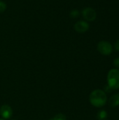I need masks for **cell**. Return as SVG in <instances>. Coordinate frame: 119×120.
Returning a JSON list of instances; mask_svg holds the SVG:
<instances>
[{"label":"cell","mask_w":119,"mask_h":120,"mask_svg":"<svg viewBox=\"0 0 119 120\" xmlns=\"http://www.w3.org/2000/svg\"><path fill=\"white\" fill-rule=\"evenodd\" d=\"M50 120H67V117L64 114L60 113L56 115L53 118L50 119Z\"/></svg>","instance_id":"9"},{"label":"cell","mask_w":119,"mask_h":120,"mask_svg":"<svg viewBox=\"0 0 119 120\" xmlns=\"http://www.w3.org/2000/svg\"><path fill=\"white\" fill-rule=\"evenodd\" d=\"M79 12L78 10H76V9L72 10V11H71V13H70V16H71L72 18H75L79 17Z\"/></svg>","instance_id":"10"},{"label":"cell","mask_w":119,"mask_h":120,"mask_svg":"<svg viewBox=\"0 0 119 120\" xmlns=\"http://www.w3.org/2000/svg\"><path fill=\"white\" fill-rule=\"evenodd\" d=\"M0 120H4V119H1V118H0Z\"/></svg>","instance_id":"15"},{"label":"cell","mask_w":119,"mask_h":120,"mask_svg":"<svg viewBox=\"0 0 119 120\" xmlns=\"http://www.w3.org/2000/svg\"><path fill=\"white\" fill-rule=\"evenodd\" d=\"M107 118V112L105 110H100L97 115V120H106Z\"/></svg>","instance_id":"8"},{"label":"cell","mask_w":119,"mask_h":120,"mask_svg":"<svg viewBox=\"0 0 119 120\" xmlns=\"http://www.w3.org/2000/svg\"><path fill=\"white\" fill-rule=\"evenodd\" d=\"M109 104L112 108H115L119 105V94H116L110 98Z\"/></svg>","instance_id":"7"},{"label":"cell","mask_w":119,"mask_h":120,"mask_svg":"<svg viewBox=\"0 0 119 120\" xmlns=\"http://www.w3.org/2000/svg\"><path fill=\"white\" fill-rule=\"evenodd\" d=\"M89 24L83 20L78 21L74 25V30L79 33H84L89 29Z\"/></svg>","instance_id":"5"},{"label":"cell","mask_w":119,"mask_h":120,"mask_svg":"<svg viewBox=\"0 0 119 120\" xmlns=\"http://www.w3.org/2000/svg\"><path fill=\"white\" fill-rule=\"evenodd\" d=\"M97 50L101 54L108 56L112 53L113 47L109 42L107 41H101L97 44Z\"/></svg>","instance_id":"3"},{"label":"cell","mask_w":119,"mask_h":120,"mask_svg":"<svg viewBox=\"0 0 119 120\" xmlns=\"http://www.w3.org/2000/svg\"><path fill=\"white\" fill-rule=\"evenodd\" d=\"M108 86L112 90H117L119 89V70L114 68L109 70L107 75Z\"/></svg>","instance_id":"2"},{"label":"cell","mask_w":119,"mask_h":120,"mask_svg":"<svg viewBox=\"0 0 119 120\" xmlns=\"http://www.w3.org/2000/svg\"><path fill=\"white\" fill-rule=\"evenodd\" d=\"M82 15H83V17L84 18V19L89 22L95 20L97 17L95 11L93 8H90V7L84 8L82 11Z\"/></svg>","instance_id":"4"},{"label":"cell","mask_w":119,"mask_h":120,"mask_svg":"<svg viewBox=\"0 0 119 120\" xmlns=\"http://www.w3.org/2000/svg\"><path fill=\"white\" fill-rule=\"evenodd\" d=\"M114 65L116 67V69H119V58H116V59H114Z\"/></svg>","instance_id":"12"},{"label":"cell","mask_w":119,"mask_h":120,"mask_svg":"<svg viewBox=\"0 0 119 120\" xmlns=\"http://www.w3.org/2000/svg\"><path fill=\"white\" fill-rule=\"evenodd\" d=\"M89 101L91 105L96 108H102L106 105L107 101V94L102 89H96L91 92Z\"/></svg>","instance_id":"1"},{"label":"cell","mask_w":119,"mask_h":120,"mask_svg":"<svg viewBox=\"0 0 119 120\" xmlns=\"http://www.w3.org/2000/svg\"></svg>","instance_id":"16"},{"label":"cell","mask_w":119,"mask_h":120,"mask_svg":"<svg viewBox=\"0 0 119 120\" xmlns=\"http://www.w3.org/2000/svg\"><path fill=\"white\" fill-rule=\"evenodd\" d=\"M0 115L4 119H10L13 115V110L9 105H3L0 108Z\"/></svg>","instance_id":"6"},{"label":"cell","mask_w":119,"mask_h":120,"mask_svg":"<svg viewBox=\"0 0 119 120\" xmlns=\"http://www.w3.org/2000/svg\"><path fill=\"white\" fill-rule=\"evenodd\" d=\"M112 91V89H111L108 85H107V86L105 87V91H105V93H106V92L109 93V92H110V91Z\"/></svg>","instance_id":"14"},{"label":"cell","mask_w":119,"mask_h":120,"mask_svg":"<svg viewBox=\"0 0 119 120\" xmlns=\"http://www.w3.org/2000/svg\"><path fill=\"white\" fill-rule=\"evenodd\" d=\"M114 48L116 51H119V39H118L114 44Z\"/></svg>","instance_id":"13"},{"label":"cell","mask_w":119,"mask_h":120,"mask_svg":"<svg viewBox=\"0 0 119 120\" xmlns=\"http://www.w3.org/2000/svg\"><path fill=\"white\" fill-rule=\"evenodd\" d=\"M6 9V4L4 2L0 1V13H3Z\"/></svg>","instance_id":"11"}]
</instances>
